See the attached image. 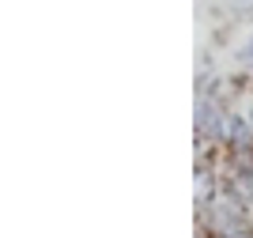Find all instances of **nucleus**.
<instances>
[{"mask_svg": "<svg viewBox=\"0 0 253 238\" xmlns=\"http://www.w3.org/2000/svg\"><path fill=\"white\" fill-rule=\"evenodd\" d=\"M246 61H253V42H250V46H246Z\"/></svg>", "mask_w": 253, "mask_h": 238, "instance_id": "obj_1", "label": "nucleus"}]
</instances>
